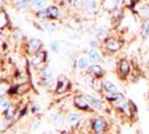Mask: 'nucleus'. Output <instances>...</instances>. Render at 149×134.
Wrapping results in <instances>:
<instances>
[{
	"label": "nucleus",
	"mask_w": 149,
	"mask_h": 134,
	"mask_svg": "<svg viewBox=\"0 0 149 134\" xmlns=\"http://www.w3.org/2000/svg\"><path fill=\"white\" fill-rule=\"evenodd\" d=\"M116 1H119V0H116Z\"/></svg>",
	"instance_id": "nucleus-32"
},
{
	"label": "nucleus",
	"mask_w": 149,
	"mask_h": 134,
	"mask_svg": "<svg viewBox=\"0 0 149 134\" xmlns=\"http://www.w3.org/2000/svg\"><path fill=\"white\" fill-rule=\"evenodd\" d=\"M89 66V59L85 57H80L79 59L76 60V67L79 69H84Z\"/></svg>",
	"instance_id": "nucleus-6"
},
{
	"label": "nucleus",
	"mask_w": 149,
	"mask_h": 134,
	"mask_svg": "<svg viewBox=\"0 0 149 134\" xmlns=\"http://www.w3.org/2000/svg\"><path fill=\"white\" fill-rule=\"evenodd\" d=\"M6 21H7V19H6V15H5V12H2V14H1V27H2V28L5 27Z\"/></svg>",
	"instance_id": "nucleus-28"
},
{
	"label": "nucleus",
	"mask_w": 149,
	"mask_h": 134,
	"mask_svg": "<svg viewBox=\"0 0 149 134\" xmlns=\"http://www.w3.org/2000/svg\"><path fill=\"white\" fill-rule=\"evenodd\" d=\"M51 48L54 52H58V45H57V43H52L51 44Z\"/></svg>",
	"instance_id": "nucleus-29"
},
{
	"label": "nucleus",
	"mask_w": 149,
	"mask_h": 134,
	"mask_svg": "<svg viewBox=\"0 0 149 134\" xmlns=\"http://www.w3.org/2000/svg\"><path fill=\"white\" fill-rule=\"evenodd\" d=\"M120 70L122 75H127L129 73V64L126 60H121L120 61Z\"/></svg>",
	"instance_id": "nucleus-10"
},
{
	"label": "nucleus",
	"mask_w": 149,
	"mask_h": 134,
	"mask_svg": "<svg viewBox=\"0 0 149 134\" xmlns=\"http://www.w3.org/2000/svg\"><path fill=\"white\" fill-rule=\"evenodd\" d=\"M29 46L30 48H31V50H35V52H37L38 49L40 48V46H42V41L39 40V39H31L29 41Z\"/></svg>",
	"instance_id": "nucleus-9"
},
{
	"label": "nucleus",
	"mask_w": 149,
	"mask_h": 134,
	"mask_svg": "<svg viewBox=\"0 0 149 134\" xmlns=\"http://www.w3.org/2000/svg\"><path fill=\"white\" fill-rule=\"evenodd\" d=\"M118 106H119L120 108L125 112V113H127L128 115H130V110H129V106H128L127 102H120L119 104H118Z\"/></svg>",
	"instance_id": "nucleus-16"
},
{
	"label": "nucleus",
	"mask_w": 149,
	"mask_h": 134,
	"mask_svg": "<svg viewBox=\"0 0 149 134\" xmlns=\"http://www.w3.org/2000/svg\"><path fill=\"white\" fill-rule=\"evenodd\" d=\"M148 108H149V107H148Z\"/></svg>",
	"instance_id": "nucleus-33"
},
{
	"label": "nucleus",
	"mask_w": 149,
	"mask_h": 134,
	"mask_svg": "<svg viewBox=\"0 0 149 134\" xmlns=\"http://www.w3.org/2000/svg\"><path fill=\"white\" fill-rule=\"evenodd\" d=\"M107 98L109 101H118V99L122 98V95H120L119 93H110V94L107 95Z\"/></svg>",
	"instance_id": "nucleus-15"
},
{
	"label": "nucleus",
	"mask_w": 149,
	"mask_h": 134,
	"mask_svg": "<svg viewBox=\"0 0 149 134\" xmlns=\"http://www.w3.org/2000/svg\"><path fill=\"white\" fill-rule=\"evenodd\" d=\"M43 75H44V77L46 79H51L52 78V69L49 68V67H45L44 69H43Z\"/></svg>",
	"instance_id": "nucleus-18"
},
{
	"label": "nucleus",
	"mask_w": 149,
	"mask_h": 134,
	"mask_svg": "<svg viewBox=\"0 0 149 134\" xmlns=\"http://www.w3.org/2000/svg\"><path fill=\"white\" fill-rule=\"evenodd\" d=\"M38 110H39V107H38V106H34V107H33V113H36Z\"/></svg>",
	"instance_id": "nucleus-30"
},
{
	"label": "nucleus",
	"mask_w": 149,
	"mask_h": 134,
	"mask_svg": "<svg viewBox=\"0 0 149 134\" xmlns=\"http://www.w3.org/2000/svg\"><path fill=\"white\" fill-rule=\"evenodd\" d=\"M141 15L145 17H149V7L148 6H143L141 7Z\"/></svg>",
	"instance_id": "nucleus-24"
},
{
	"label": "nucleus",
	"mask_w": 149,
	"mask_h": 134,
	"mask_svg": "<svg viewBox=\"0 0 149 134\" xmlns=\"http://www.w3.org/2000/svg\"><path fill=\"white\" fill-rule=\"evenodd\" d=\"M44 56H45L44 52H40L39 55H37V56L33 59V65H38L39 63H42V61L44 60V58H42V57H44Z\"/></svg>",
	"instance_id": "nucleus-19"
},
{
	"label": "nucleus",
	"mask_w": 149,
	"mask_h": 134,
	"mask_svg": "<svg viewBox=\"0 0 149 134\" xmlns=\"http://www.w3.org/2000/svg\"><path fill=\"white\" fill-rule=\"evenodd\" d=\"M57 8L52 6V7L48 8V17H51V18H56L57 17Z\"/></svg>",
	"instance_id": "nucleus-17"
},
{
	"label": "nucleus",
	"mask_w": 149,
	"mask_h": 134,
	"mask_svg": "<svg viewBox=\"0 0 149 134\" xmlns=\"http://www.w3.org/2000/svg\"><path fill=\"white\" fill-rule=\"evenodd\" d=\"M103 85H104L105 89H107L109 93H118V88H117V86H116L114 84H112L111 82L105 81V82L103 83Z\"/></svg>",
	"instance_id": "nucleus-8"
},
{
	"label": "nucleus",
	"mask_w": 149,
	"mask_h": 134,
	"mask_svg": "<svg viewBox=\"0 0 149 134\" xmlns=\"http://www.w3.org/2000/svg\"><path fill=\"white\" fill-rule=\"evenodd\" d=\"M85 8L90 10V11H92V10H94L95 8H97V2H95V0H85Z\"/></svg>",
	"instance_id": "nucleus-12"
},
{
	"label": "nucleus",
	"mask_w": 149,
	"mask_h": 134,
	"mask_svg": "<svg viewBox=\"0 0 149 134\" xmlns=\"http://www.w3.org/2000/svg\"><path fill=\"white\" fill-rule=\"evenodd\" d=\"M92 128H93V131H94L95 133L101 134L104 131V122L100 119H95V121L93 122V124H92Z\"/></svg>",
	"instance_id": "nucleus-1"
},
{
	"label": "nucleus",
	"mask_w": 149,
	"mask_h": 134,
	"mask_svg": "<svg viewBox=\"0 0 149 134\" xmlns=\"http://www.w3.org/2000/svg\"><path fill=\"white\" fill-rule=\"evenodd\" d=\"M74 6L77 8V9L85 7V0H75V5H74Z\"/></svg>",
	"instance_id": "nucleus-21"
},
{
	"label": "nucleus",
	"mask_w": 149,
	"mask_h": 134,
	"mask_svg": "<svg viewBox=\"0 0 149 134\" xmlns=\"http://www.w3.org/2000/svg\"><path fill=\"white\" fill-rule=\"evenodd\" d=\"M66 1H72V0H66Z\"/></svg>",
	"instance_id": "nucleus-31"
},
{
	"label": "nucleus",
	"mask_w": 149,
	"mask_h": 134,
	"mask_svg": "<svg viewBox=\"0 0 149 134\" xmlns=\"http://www.w3.org/2000/svg\"><path fill=\"white\" fill-rule=\"evenodd\" d=\"M27 5H28V0H19L18 3H17V6L19 8H22V9L27 7Z\"/></svg>",
	"instance_id": "nucleus-23"
},
{
	"label": "nucleus",
	"mask_w": 149,
	"mask_h": 134,
	"mask_svg": "<svg viewBox=\"0 0 149 134\" xmlns=\"http://www.w3.org/2000/svg\"><path fill=\"white\" fill-rule=\"evenodd\" d=\"M43 27L45 29H47L48 31H54L55 30V26L52 23H43Z\"/></svg>",
	"instance_id": "nucleus-25"
},
{
	"label": "nucleus",
	"mask_w": 149,
	"mask_h": 134,
	"mask_svg": "<svg viewBox=\"0 0 149 134\" xmlns=\"http://www.w3.org/2000/svg\"><path fill=\"white\" fill-rule=\"evenodd\" d=\"M84 98L86 99V102H88L90 105H92V106H94V107H97V108H102V102L99 101V99L95 98L94 96L86 94V95L84 96Z\"/></svg>",
	"instance_id": "nucleus-2"
},
{
	"label": "nucleus",
	"mask_w": 149,
	"mask_h": 134,
	"mask_svg": "<svg viewBox=\"0 0 149 134\" xmlns=\"http://www.w3.org/2000/svg\"><path fill=\"white\" fill-rule=\"evenodd\" d=\"M107 48L112 50V52H114V50L120 49V44L114 39H110V40L107 41Z\"/></svg>",
	"instance_id": "nucleus-5"
},
{
	"label": "nucleus",
	"mask_w": 149,
	"mask_h": 134,
	"mask_svg": "<svg viewBox=\"0 0 149 134\" xmlns=\"http://www.w3.org/2000/svg\"><path fill=\"white\" fill-rule=\"evenodd\" d=\"M46 5V0H33V7L40 9Z\"/></svg>",
	"instance_id": "nucleus-14"
},
{
	"label": "nucleus",
	"mask_w": 149,
	"mask_h": 134,
	"mask_svg": "<svg viewBox=\"0 0 149 134\" xmlns=\"http://www.w3.org/2000/svg\"><path fill=\"white\" fill-rule=\"evenodd\" d=\"M38 15L40 16V17H48V9H42V10H39Z\"/></svg>",
	"instance_id": "nucleus-27"
},
{
	"label": "nucleus",
	"mask_w": 149,
	"mask_h": 134,
	"mask_svg": "<svg viewBox=\"0 0 149 134\" xmlns=\"http://www.w3.org/2000/svg\"><path fill=\"white\" fill-rule=\"evenodd\" d=\"M89 58L91 61H93V63H97L100 60L101 58V55H100V52H97L95 48H93V49H91L89 52Z\"/></svg>",
	"instance_id": "nucleus-4"
},
{
	"label": "nucleus",
	"mask_w": 149,
	"mask_h": 134,
	"mask_svg": "<svg viewBox=\"0 0 149 134\" xmlns=\"http://www.w3.org/2000/svg\"><path fill=\"white\" fill-rule=\"evenodd\" d=\"M92 87L94 90H97V92H100L102 87H103V85H102V82L99 79V78H95V79H93L92 81Z\"/></svg>",
	"instance_id": "nucleus-11"
},
{
	"label": "nucleus",
	"mask_w": 149,
	"mask_h": 134,
	"mask_svg": "<svg viewBox=\"0 0 149 134\" xmlns=\"http://www.w3.org/2000/svg\"><path fill=\"white\" fill-rule=\"evenodd\" d=\"M13 115H14V110H13V106L10 105V106L8 107L7 110H6V116H7L8 119H9V117H11Z\"/></svg>",
	"instance_id": "nucleus-26"
},
{
	"label": "nucleus",
	"mask_w": 149,
	"mask_h": 134,
	"mask_svg": "<svg viewBox=\"0 0 149 134\" xmlns=\"http://www.w3.org/2000/svg\"><path fill=\"white\" fill-rule=\"evenodd\" d=\"M89 70L92 73V74L97 75V76H101V75L103 74V69H102V67L99 66V65H93V66H90Z\"/></svg>",
	"instance_id": "nucleus-7"
},
{
	"label": "nucleus",
	"mask_w": 149,
	"mask_h": 134,
	"mask_svg": "<svg viewBox=\"0 0 149 134\" xmlns=\"http://www.w3.org/2000/svg\"><path fill=\"white\" fill-rule=\"evenodd\" d=\"M9 106H10L9 101L5 99V98H2V99H1V108H2V110H7Z\"/></svg>",
	"instance_id": "nucleus-22"
},
{
	"label": "nucleus",
	"mask_w": 149,
	"mask_h": 134,
	"mask_svg": "<svg viewBox=\"0 0 149 134\" xmlns=\"http://www.w3.org/2000/svg\"><path fill=\"white\" fill-rule=\"evenodd\" d=\"M80 119V115L79 114H75V113H71V114H68V116H67V122L68 123H75V122H77Z\"/></svg>",
	"instance_id": "nucleus-13"
},
{
	"label": "nucleus",
	"mask_w": 149,
	"mask_h": 134,
	"mask_svg": "<svg viewBox=\"0 0 149 134\" xmlns=\"http://www.w3.org/2000/svg\"><path fill=\"white\" fill-rule=\"evenodd\" d=\"M74 103H75V105H76L79 108H81V110H86V108H89V103H88L86 99L83 98V97L76 96L74 98Z\"/></svg>",
	"instance_id": "nucleus-3"
},
{
	"label": "nucleus",
	"mask_w": 149,
	"mask_h": 134,
	"mask_svg": "<svg viewBox=\"0 0 149 134\" xmlns=\"http://www.w3.org/2000/svg\"><path fill=\"white\" fill-rule=\"evenodd\" d=\"M142 35L143 36H148L149 35V20L145 21L142 23Z\"/></svg>",
	"instance_id": "nucleus-20"
}]
</instances>
